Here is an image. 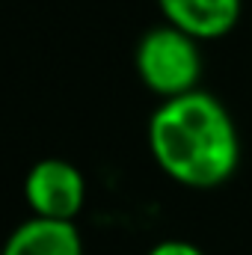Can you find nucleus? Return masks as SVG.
<instances>
[{"label":"nucleus","mask_w":252,"mask_h":255,"mask_svg":"<svg viewBox=\"0 0 252 255\" xmlns=\"http://www.w3.org/2000/svg\"><path fill=\"white\" fill-rule=\"evenodd\" d=\"M133 68L142 86L151 89L160 101L193 92L199 89V77H202L199 39H193L190 33L172 24L151 27L136 42Z\"/></svg>","instance_id":"obj_2"},{"label":"nucleus","mask_w":252,"mask_h":255,"mask_svg":"<svg viewBox=\"0 0 252 255\" xmlns=\"http://www.w3.org/2000/svg\"><path fill=\"white\" fill-rule=\"evenodd\" d=\"M157 9L166 24L199 42L223 39L241 21V0H157Z\"/></svg>","instance_id":"obj_4"},{"label":"nucleus","mask_w":252,"mask_h":255,"mask_svg":"<svg viewBox=\"0 0 252 255\" xmlns=\"http://www.w3.org/2000/svg\"><path fill=\"white\" fill-rule=\"evenodd\" d=\"M145 255H205V253L196 244H190V241H160Z\"/></svg>","instance_id":"obj_6"},{"label":"nucleus","mask_w":252,"mask_h":255,"mask_svg":"<svg viewBox=\"0 0 252 255\" xmlns=\"http://www.w3.org/2000/svg\"><path fill=\"white\" fill-rule=\"evenodd\" d=\"M148 151L157 169L175 184L214 190L235 175L241 136L220 98L193 89L157 104L148 119Z\"/></svg>","instance_id":"obj_1"},{"label":"nucleus","mask_w":252,"mask_h":255,"mask_svg":"<svg viewBox=\"0 0 252 255\" xmlns=\"http://www.w3.org/2000/svg\"><path fill=\"white\" fill-rule=\"evenodd\" d=\"M3 255H83V241L74 220L30 217L6 238Z\"/></svg>","instance_id":"obj_5"},{"label":"nucleus","mask_w":252,"mask_h":255,"mask_svg":"<svg viewBox=\"0 0 252 255\" xmlns=\"http://www.w3.org/2000/svg\"><path fill=\"white\" fill-rule=\"evenodd\" d=\"M24 202L33 217L74 220L86 202V178L63 157H45L33 163L24 178Z\"/></svg>","instance_id":"obj_3"}]
</instances>
